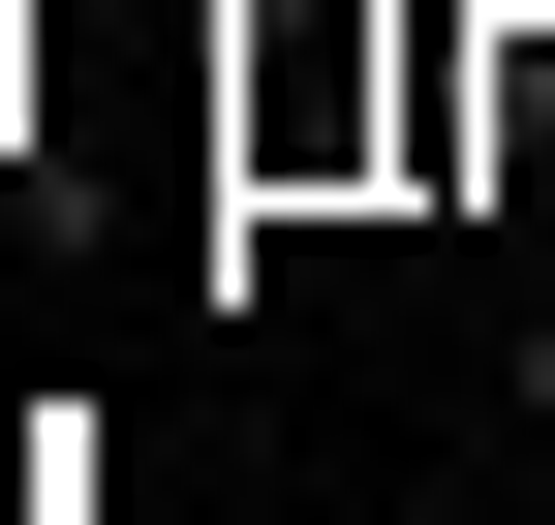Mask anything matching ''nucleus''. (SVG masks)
<instances>
[{
  "mask_svg": "<svg viewBox=\"0 0 555 525\" xmlns=\"http://www.w3.org/2000/svg\"><path fill=\"white\" fill-rule=\"evenodd\" d=\"M494 402H525V525H555V279H525V341H494Z\"/></svg>",
  "mask_w": 555,
  "mask_h": 525,
  "instance_id": "1",
  "label": "nucleus"
}]
</instances>
